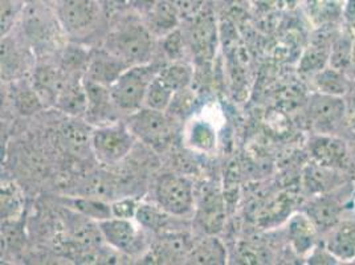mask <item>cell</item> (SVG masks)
I'll use <instances>...</instances> for the list:
<instances>
[{"instance_id": "obj_1", "label": "cell", "mask_w": 355, "mask_h": 265, "mask_svg": "<svg viewBox=\"0 0 355 265\" xmlns=\"http://www.w3.org/2000/svg\"><path fill=\"white\" fill-rule=\"evenodd\" d=\"M114 15L119 16L109 26L103 48L128 67L150 64L155 49V36L142 16H119V12Z\"/></svg>"}, {"instance_id": "obj_2", "label": "cell", "mask_w": 355, "mask_h": 265, "mask_svg": "<svg viewBox=\"0 0 355 265\" xmlns=\"http://www.w3.org/2000/svg\"><path fill=\"white\" fill-rule=\"evenodd\" d=\"M19 23L21 35L33 52L48 53L59 44V37L65 36L52 3L28 0Z\"/></svg>"}, {"instance_id": "obj_3", "label": "cell", "mask_w": 355, "mask_h": 265, "mask_svg": "<svg viewBox=\"0 0 355 265\" xmlns=\"http://www.w3.org/2000/svg\"><path fill=\"white\" fill-rule=\"evenodd\" d=\"M53 8L65 36L73 40L90 37L109 17L98 0H55Z\"/></svg>"}, {"instance_id": "obj_4", "label": "cell", "mask_w": 355, "mask_h": 265, "mask_svg": "<svg viewBox=\"0 0 355 265\" xmlns=\"http://www.w3.org/2000/svg\"><path fill=\"white\" fill-rule=\"evenodd\" d=\"M162 65L144 64L129 67L110 87L112 100L119 112L132 114L145 105V97L153 78L161 71Z\"/></svg>"}, {"instance_id": "obj_5", "label": "cell", "mask_w": 355, "mask_h": 265, "mask_svg": "<svg viewBox=\"0 0 355 265\" xmlns=\"http://www.w3.org/2000/svg\"><path fill=\"white\" fill-rule=\"evenodd\" d=\"M134 142L135 137L126 122H112L101 125L92 132L90 146L100 162L114 164L132 151Z\"/></svg>"}, {"instance_id": "obj_6", "label": "cell", "mask_w": 355, "mask_h": 265, "mask_svg": "<svg viewBox=\"0 0 355 265\" xmlns=\"http://www.w3.org/2000/svg\"><path fill=\"white\" fill-rule=\"evenodd\" d=\"M308 119L313 132L338 135L349 129L345 99L314 92L308 103Z\"/></svg>"}, {"instance_id": "obj_7", "label": "cell", "mask_w": 355, "mask_h": 265, "mask_svg": "<svg viewBox=\"0 0 355 265\" xmlns=\"http://www.w3.org/2000/svg\"><path fill=\"white\" fill-rule=\"evenodd\" d=\"M157 205L175 218L193 212L195 203L193 182L178 174H163L155 183Z\"/></svg>"}, {"instance_id": "obj_8", "label": "cell", "mask_w": 355, "mask_h": 265, "mask_svg": "<svg viewBox=\"0 0 355 265\" xmlns=\"http://www.w3.org/2000/svg\"><path fill=\"white\" fill-rule=\"evenodd\" d=\"M309 153L317 166L338 173L354 171L350 145L340 135L314 132L309 142Z\"/></svg>"}, {"instance_id": "obj_9", "label": "cell", "mask_w": 355, "mask_h": 265, "mask_svg": "<svg viewBox=\"0 0 355 265\" xmlns=\"http://www.w3.org/2000/svg\"><path fill=\"white\" fill-rule=\"evenodd\" d=\"M126 125L134 137L153 148H164L173 135L170 119L164 112L142 106L129 114Z\"/></svg>"}, {"instance_id": "obj_10", "label": "cell", "mask_w": 355, "mask_h": 265, "mask_svg": "<svg viewBox=\"0 0 355 265\" xmlns=\"http://www.w3.org/2000/svg\"><path fill=\"white\" fill-rule=\"evenodd\" d=\"M189 20V28L184 33L187 45L193 55L202 61L211 60L216 51V20L205 7Z\"/></svg>"}, {"instance_id": "obj_11", "label": "cell", "mask_w": 355, "mask_h": 265, "mask_svg": "<svg viewBox=\"0 0 355 265\" xmlns=\"http://www.w3.org/2000/svg\"><path fill=\"white\" fill-rule=\"evenodd\" d=\"M104 241L112 250H119L128 255H134L142 248L141 234L130 219L110 218L98 221Z\"/></svg>"}, {"instance_id": "obj_12", "label": "cell", "mask_w": 355, "mask_h": 265, "mask_svg": "<svg viewBox=\"0 0 355 265\" xmlns=\"http://www.w3.org/2000/svg\"><path fill=\"white\" fill-rule=\"evenodd\" d=\"M31 45L10 35L1 40V78L6 81L20 80L31 69Z\"/></svg>"}, {"instance_id": "obj_13", "label": "cell", "mask_w": 355, "mask_h": 265, "mask_svg": "<svg viewBox=\"0 0 355 265\" xmlns=\"http://www.w3.org/2000/svg\"><path fill=\"white\" fill-rule=\"evenodd\" d=\"M338 30L334 26L318 28L300 62V71L302 74H309L311 77L329 65L331 44Z\"/></svg>"}, {"instance_id": "obj_14", "label": "cell", "mask_w": 355, "mask_h": 265, "mask_svg": "<svg viewBox=\"0 0 355 265\" xmlns=\"http://www.w3.org/2000/svg\"><path fill=\"white\" fill-rule=\"evenodd\" d=\"M69 74H67L61 67L52 64H39L33 68L32 74V87L37 92L43 100L45 108L55 106L59 99L60 93L67 84Z\"/></svg>"}, {"instance_id": "obj_15", "label": "cell", "mask_w": 355, "mask_h": 265, "mask_svg": "<svg viewBox=\"0 0 355 265\" xmlns=\"http://www.w3.org/2000/svg\"><path fill=\"white\" fill-rule=\"evenodd\" d=\"M128 68L129 67L125 62L101 48L90 52L88 68L84 78L110 88Z\"/></svg>"}, {"instance_id": "obj_16", "label": "cell", "mask_w": 355, "mask_h": 265, "mask_svg": "<svg viewBox=\"0 0 355 265\" xmlns=\"http://www.w3.org/2000/svg\"><path fill=\"white\" fill-rule=\"evenodd\" d=\"M325 248L340 263L355 260V221L346 219L327 231Z\"/></svg>"}, {"instance_id": "obj_17", "label": "cell", "mask_w": 355, "mask_h": 265, "mask_svg": "<svg viewBox=\"0 0 355 265\" xmlns=\"http://www.w3.org/2000/svg\"><path fill=\"white\" fill-rule=\"evenodd\" d=\"M84 84L88 96L87 119L89 122H96L98 126L112 123L114 119V112L119 110L112 100L110 88L92 83L84 78Z\"/></svg>"}, {"instance_id": "obj_18", "label": "cell", "mask_w": 355, "mask_h": 265, "mask_svg": "<svg viewBox=\"0 0 355 265\" xmlns=\"http://www.w3.org/2000/svg\"><path fill=\"white\" fill-rule=\"evenodd\" d=\"M196 219L207 235L222 231L225 221V207L222 195L215 190H208L198 206Z\"/></svg>"}, {"instance_id": "obj_19", "label": "cell", "mask_w": 355, "mask_h": 265, "mask_svg": "<svg viewBox=\"0 0 355 265\" xmlns=\"http://www.w3.org/2000/svg\"><path fill=\"white\" fill-rule=\"evenodd\" d=\"M55 108L72 117L85 116L88 109V96L84 84V77L69 74Z\"/></svg>"}, {"instance_id": "obj_20", "label": "cell", "mask_w": 355, "mask_h": 265, "mask_svg": "<svg viewBox=\"0 0 355 265\" xmlns=\"http://www.w3.org/2000/svg\"><path fill=\"white\" fill-rule=\"evenodd\" d=\"M142 19L155 37H164L179 28L182 17L170 0H159Z\"/></svg>"}, {"instance_id": "obj_21", "label": "cell", "mask_w": 355, "mask_h": 265, "mask_svg": "<svg viewBox=\"0 0 355 265\" xmlns=\"http://www.w3.org/2000/svg\"><path fill=\"white\" fill-rule=\"evenodd\" d=\"M311 80L315 89L314 92L336 97H345L354 81L346 72L331 68L329 65L311 76Z\"/></svg>"}, {"instance_id": "obj_22", "label": "cell", "mask_w": 355, "mask_h": 265, "mask_svg": "<svg viewBox=\"0 0 355 265\" xmlns=\"http://www.w3.org/2000/svg\"><path fill=\"white\" fill-rule=\"evenodd\" d=\"M343 206L333 196L322 195L311 203L308 210V216L314 223L317 230L327 232L340 221Z\"/></svg>"}, {"instance_id": "obj_23", "label": "cell", "mask_w": 355, "mask_h": 265, "mask_svg": "<svg viewBox=\"0 0 355 265\" xmlns=\"http://www.w3.org/2000/svg\"><path fill=\"white\" fill-rule=\"evenodd\" d=\"M346 0H308L306 8L311 22L320 28L334 26L343 16Z\"/></svg>"}, {"instance_id": "obj_24", "label": "cell", "mask_w": 355, "mask_h": 265, "mask_svg": "<svg viewBox=\"0 0 355 265\" xmlns=\"http://www.w3.org/2000/svg\"><path fill=\"white\" fill-rule=\"evenodd\" d=\"M187 260L191 264H224L227 262V250L219 239L209 235L193 243Z\"/></svg>"}, {"instance_id": "obj_25", "label": "cell", "mask_w": 355, "mask_h": 265, "mask_svg": "<svg viewBox=\"0 0 355 265\" xmlns=\"http://www.w3.org/2000/svg\"><path fill=\"white\" fill-rule=\"evenodd\" d=\"M317 227L308 215H296L289 224V239L297 253H308L314 250Z\"/></svg>"}, {"instance_id": "obj_26", "label": "cell", "mask_w": 355, "mask_h": 265, "mask_svg": "<svg viewBox=\"0 0 355 265\" xmlns=\"http://www.w3.org/2000/svg\"><path fill=\"white\" fill-rule=\"evenodd\" d=\"M353 42H354V33L349 28L345 31L338 30L331 44L329 67L340 69L349 74L350 65H352Z\"/></svg>"}, {"instance_id": "obj_27", "label": "cell", "mask_w": 355, "mask_h": 265, "mask_svg": "<svg viewBox=\"0 0 355 265\" xmlns=\"http://www.w3.org/2000/svg\"><path fill=\"white\" fill-rule=\"evenodd\" d=\"M158 76L168 88L178 93L189 88V85L191 84L193 77V67L182 60L171 61V64L163 65Z\"/></svg>"}, {"instance_id": "obj_28", "label": "cell", "mask_w": 355, "mask_h": 265, "mask_svg": "<svg viewBox=\"0 0 355 265\" xmlns=\"http://www.w3.org/2000/svg\"><path fill=\"white\" fill-rule=\"evenodd\" d=\"M174 96H175V92L173 89L168 88L163 83L162 78L157 74L148 85L144 106L150 108V109L166 112V110H168L170 105L173 103Z\"/></svg>"}, {"instance_id": "obj_29", "label": "cell", "mask_w": 355, "mask_h": 265, "mask_svg": "<svg viewBox=\"0 0 355 265\" xmlns=\"http://www.w3.org/2000/svg\"><path fill=\"white\" fill-rule=\"evenodd\" d=\"M15 90L14 101H15L16 109L19 113H21L24 116H30V114H33V113L44 109V103L40 99V96L37 94V92L32 87V83H28V84L19 83L16 85Z\"/></svg>"}, {"instance_id": "obj_30", "label": "cell", "mask_w": 355, "mask_h": 265, "mask_svg": "<svg viewBox=\"0 0 355 265\" xmlns=\"http://www.w3.org/2000/svg\"><path fill=\"white\" fill-rule=\"evenodd\" d=\"M168 212H166L161 207L150 206V205H139L137 210L135 219L138 223L150 231L161 232L163 234V228L167 227L168 218H171Z\"/></svg>"}, {"instance_id": "obj_31", "label": "cell", "mask_w": 355, "mask_h": 265, "mask_svg": "<svg viewBox=\"0 0 355 265\" xmlns=\"http://www.w3.org/2000/svg\"><path fill=\"white\" fill-rule=\"evenodd\" d=\"M72 207L76 212L87 216L92 221H103L113 218L112 206L106 205L100 199H96L94 196L73 199Z\"/></svg>"}, {"instance_id": "obj_32", "label": "cell", "mask_w": 355, "mask_h": 265, "mask_svg": "<svg viewBox=\"0 0 355 265\" xmlns=\"http://www.w3.org/2000/svg\"><path fill=\"white\" fill-rule=\"evenodd\" d=\"M28 0H1V37L10 35L24 12Z\"/></svg>"}, {"instance_id": "obj_33", "label": "cell", "mask_w": 355, "mask_h": 265, "mask_svg": "<svg viewBox=\"0 0 355 265\" xmlns=\"http://www.w3.org/2000/svg\"><path fill=\"white\" fill-rule=\"evenodd\" d=\"M190 145L200 151H211L216 146L215 129L205 121L195 122L190 132Z\"/></svg>"}, {"instance_id": "obj_34", "label": "cell", "mask_w": 355, "mask_h": 265, "mask_svg": "<svg viewBox=\"0 0 355 265\" xmlns=\"http://www.w3.org/2000/svg\"><path fill=\"white\" fill-rule=\"evenodd\" d=\"M186 44L187 42H186L184 33H182L180 30L177 28L163 37V52L167 59L178 61V60H182V56L184 55Z\"/></svg>"}, {"instance_id": "obj_35", "label": "cell", "mask_w": 355, "mask_h": 265, "mask_svg": "<svg viewBox=\"0 0 355 265\" xmlns=\"http://www.w3.org/2000/svg\"><path fill=\"white\" fill-rule=\"evenodd\" d=\"M137 202L130 198L126 199H121L112 205V211H113V216L116 218H122V219H132L135 218L137 215V210H138Z\"/></svg>"}, {"instance_id": "obj_36", "label": "cell", "mask_w": 355, "mask_h": 265, "mask_svg": "<svg viewBox=\"0 0 355 265\" xmlns=\"http://www.w3.org/2000/svg\"><path fill=\"white\" fill-rule=\"evenodd\" d=\"M179 12L180 17L190 19L203 8V0H170Z\"/></svg>"}, {"instance_id": "obj_37", "label": "cell", "mask_w": 355, "mask_h": 265, "mask_svg": "<svg viewBox=\"0 0 355 265\" xmlns=\"http://www.w3.org/2000/svg\"><path fill=\"white\" fill-rule=\"evenodd\" d=\"M345 103H346V114H347V125L352 132H355V80L352 84V88L346 93Z\"/></svg>"}, {"instance_id": "obj_38", "label": "cell", "mask_w": 355, "mask_h": 265, "mask_svg": "<svg viewBox=\"0 0 355 265\" xmlns=\"http://www.w3.org/2000/svg\"><path fill=\"white\" fill-rule=\"evenodd\" d=\"M107 16L119 14L130 7V0H98Z\"/></svg>"}, {"instance_id": "obj_39", "label": "cell", "mask_w": 355, "mask_h": 265, "mask_svg": "<svg viewBox=\"0 0 355 265\" xmlns=\"http://www.w3.org/2000/svg\"><path fill=\"white\" fill-rule=\"evenodd\" d=\"M343 16L347 20L349 24V30L355 33V0H349L346 1V7H345V12Z\"/></svg>"}, {"instance_id": "obj_40", "label": "cell", "mask_w": 355, "mask_h": 265, "mask_svg": "<svg viewBox=\"0 0 355 265\" xmlns=\"http://www.w3.org/2000/svg\"><path fill=\"white\" fill-rule=\"evenodd\" d=\"M349 76H350L353 80H355V33L354 42H353V52H352V65H350Z\"/></svg>"}, {"instance_id": "obj_41", "label": "cell", "mask_w": 355, "mask_h": 265, "mask_svg": "<svg viewBox=\"0 0 355 265\" xmlns=\"http://www.w3.org/2000/svg\"><path fill=\"white\" fill-rule=\"evenodd\" d=\"M42 1H45V3H52V4H53V1H55V0H42Z\"/></svg>"}]
</instances>
